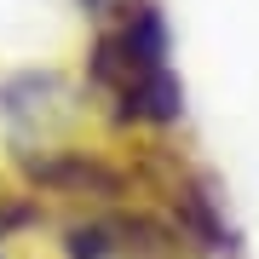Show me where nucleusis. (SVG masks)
<instances>
[{"mask_svg":"<svg viewBox=\"0 0 259 259\" xmlns=\"http://www.w3.org/2000/svg\"><path fill=\"white\" fill-rule=\"evenodd\" d=\"M93 81L110 93V104L127 121H179L185 93L167 64V29L156 6H127V18L104 29L93 47Z\"/></svg>","mask_w":259,"mask_h":259,"instance_id":"obj_1","label":"nucleus"},{"mask_svg":"<svg viewBox=\"0 0 259 259\" xmlns=\"http://www.w3.org/2000/svg\"><path fill=\"white\" fill-rule=\"evenodd\" d=\"M87 6H104V0H87Z\"/></svg>","mask_w":259,"mask_h":259,"instance_id":"obj_2","label":"nucleus"}]
</instances>
